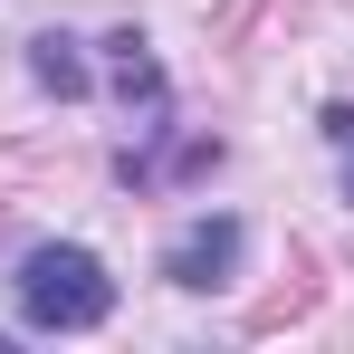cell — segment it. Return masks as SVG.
<instances>
[{"mask_svg": "<svg viewBox=\"0 0 354 354\" xmlns=\"http://www.w3.org/2000/svg\"><path fill=\"white\" fill-rule=\"evenodd\" d=\"M230 268H239V221H230V211L192 221V230L163 249V278H173V288H221Z\"/></svg>", "mask_w": 354, "mask_h": 354, "instance_id": "2", "label": "cell"}, {"mask_svg": "<svg viewBox=\"0 0 354 354\" xmlns=\"http://www.w3.org/2000/svg\"><path fill=\"white\" fill-rule=\"evenodd\" d=\"M106 67H115V96H124V106H134V96H144V106L163 96V67L144 58V39H134V29H124V39H106Z\"/></svg>", "mask_w": 354, "mask_h": 354, "instance_id": "3", "label": "cell"}, {"mask_svg": "<svg viewBox=\"0 0 354 354\" xmlns=\"http://www.w3.org/2000/svg\"><path fill=\"white\" fill-rule=\"evenodd\" d=\"M19 316L39 326V335H86V326H106L115 316V278H106V259L96 249H29L19 259Z\"/></svg>", "mask_w": 354, "mask_h": 354, "instance_id": "1", "label": "cell"}, {"mask_svg": "<svg viewBox=\"0 0 354 354\" xmlns=\"http://www.w3.org/2000/svg\"><path fill=\"white\" fill-rule=\"evenodd\" d=\"M29 77H39L48 96H86V58H77V39H29Z\"/></svg>", "mask_w": 354, "mask_h": 354, "instance_id": "4", "label": "cell"}, {"mask_svg": "<svg viewBox=\"0 0 354 354\" xmlns=\"http://www.w3.org/2000/svg\"><path fill=\"white\" fill-rule=\"evenodd\" d=\"M326 144L345 153V192H354V106H326Z\"/></svg>", "mask_w": 354, "mask_h": 354, "instance_id": "5", "label": "cell"}]
</instances>
